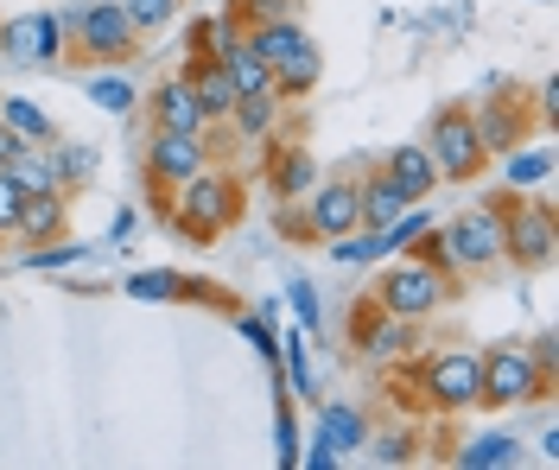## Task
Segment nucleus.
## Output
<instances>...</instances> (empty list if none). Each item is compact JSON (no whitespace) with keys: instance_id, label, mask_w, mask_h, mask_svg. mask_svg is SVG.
<instances>
[{"instance_id":"2eb2a0df","label":"nucleus","mask_w":559,"mask_h":470,"mask_svg":"<svg viewBox=\"0 0 559 470\" xmlns=\"http://www.w3.org/2000/svg\"><path fill=\"white\" fill-rule=\"evenodd\" d=\"M382 172H388L394 184H401V197H407V204H419V197H426V191L439 184V166L426 159V146H394Z\"/></svg>"},{"instance_id":"f257e3e1","label":"nucleus","mask_w":559,"mask_h":470,"mask_svg":"<svg viewBox=\"0 0 559 470\" xmlns=\"http://www.w3.org/2000/svg\"><path fill=\"white\" fill-rule=\"evenodd\" d=\"M236 210H242V191H236V179H223V172H191L185 179V191H178V229L191 236V242H210L216 229H229L236 222Z\"/></svg>"},{"instance_id":"393cba45","label":"nucleus","mask_w":559,"mask_h":470,"mask_svg":"<svg viewBox=\"0 0 559 470\" xmlns=\"http://www.w3.org/2000/svg\"><path fill=\"white\" fill-rule=\"evenodd\" d=\"M83 89H90V103H96L103 115H128V109L140 103V96H134V83H128L121 71H96L90 83H83Z\"/></svg>"},{"instance_id":"a878e982","label":"nucleus","mask_w":559,"mask_h":470,"mask_svg":"<svg viewBox=\"0 0 559 470\" xmlns=\"http://www.w3.org/2000/svg\"><path fill=\"white\" fill-rule=\"evenodd\" d=\"M0 121H7V128H13L26 146H45V141H51V121H45V115H38L26 96H7V103H0Z\"/></svg>"},{"instance_id":"37998d69","label":"nucleus","mask_w":559,"mask_h":470,"mask_svg":"<svg viewBox=\"0 0 559 470\" xmlns=\"http://www.w3.org/2000/svg\"><path fill=\"white\" fill-rule=\"evenodd\" d=\"M20 146H26V141H20V134H13V128H7V121H0V166H7V159H13V153H20Z\"/></svg>"},{"instance_id":"ddd939ff","label":"nucleus","mask_w":559,"mask_h":470,"mask_svg":"<svg viewBox=\"0 0 559 470\" xmlns=\"http://www.w3.org/2000/svg\"><path fill=\"white\" fill-rule=\"evenodd\" d=\"M356 344H362L369 357H401V350H414L419 337H414V318H394V312L376 305L369 318L356 312Z\"/></svg>"},{"instance_id":"c9c22d12","label":"nucleus","mask_w":559,"mask_h":470,"mask_svg":"<svg viewBox=\"0 0 559 470\" xmlns=\"http://www.w3.org/2000/svg\"><path fill=\"white\" fill-rule=\"evenodd\" d=\"M286 369H293V388L312 395V362H306V344L299 337H286Z\"/></svg>"},{"instance_id":"cd10ccee","label":"nucleus","mask_w":559,"mask_h":470,"mask_svg":"<svg viewBox=\"0 0 559 470\" xmlns=\"http://www.w3.org/2000/svg\"><path fill=\"white\" fill-rule=\"evenodd\" d=\"M7 172L26 184V191H58V179H51V153H38V146H20V153L7 159Z\"/></svg>"},{"instance_id":"20e7f679","label":"nucleus","mask_w":559,"mask_h":470,"mask_svg":"<svg viewBox=\"0 0 559 470\" xmlns=\"http://www.w3.org/2000/svg\"><path fill=\"white\" fill-rule=\"evenodd\" d=\"M426 159L439 166V179H471L484 166V141H477V121L464 109H439L432 115V134H426Z\"/></svg>"},{"instance_id":"e433bc0d","label":"nucleus","mask_w":559,"mask_h":470,"mask_svg":"<svg viewBox=\"0 0 559 470\" xmlns=\"http://www.w3.org/2000/svg\"><path fill=\"white\" fill-rule=\"evenodd\" d=\"M286 292H293V312H299V325H318V287H312V280H293Z\"/></svg>"},{"instance_id":"f704fd0d","label":"nucleus","mask_w":559,"mask_h":470,"mask_svg":"<svg viewBox=\"0 0 559 470\" xmlns=\"http://www.w3.org/2000/svg\"><path fill=\"white\" fill-rule=\"evenodd\" d=\"M274 451H280V465H299V426H293V413L274 420Z\"/></svg>"},{"instance_id":"412c9836","label":"nucleus","mask_w":559,"mask_h":470,"mask_svg":"<svg viewBox=\"0 0 559 470\" xmlns=\"http://www.w3.org/2000/svg\"><path fill=\"white\" fill-rule=\"evenodd\" d=\"M502 465H522V445L509 433H484L477 445L457 451V470H502Z\"/></svg>"},{"instance_id":"5701e85b","label":"nucleus","mask_w":559,"mask_h":470,"mask_svg":"<svg viewBox=\"0 0 559 470\" xmlns=\"http://www.w3.org/2000/svg\"><path fill=\"white\" fill-rule=\"evenodd\" d=\"M274 115H280V96H274V89H254V96H236V109H229V121L242 128L248 141H261V134L274 128Z\"/></svg>"},{"instance_id":"6ab92c4d","label":"nucleus","mask_w":559,"mask_h":470,"mask_svg":"<svg viewBox=\"0 0 559 470\" xmlns=\"http://www.w3.org/2000/svg\"><path fill=\"white\" fill-rule=\"evenodd\" d=\"M356 197H362V222L369 229H388V222L407 210V197H401V184L388 179V172H376L369 184H356Z\"/></svg>"},{"instance_id":"0eeeda50","label":"nucleus","mask_w":559,"mask_h":470,"mask_svg":"<svg viewBox=\"0 0 559 470\" xmlns=\"http://www.w3.org/2000/svg\"><path fill=\"white\" fill-rule=\"evenodd\" d=\"M76 45H83L96 64L128 58V51H134V20L121 13V0H96V7H83V13H76Z\"/></svg>"},{"instance_id":"c85d7f7f","label":"nucleus","mask_w":559,"mask_h":470,"mask_svg":"<svg viewBox=\"0 0 559 470\" xmlns=\"http://www.w3.org/2000/svg\"><path fill=\"white\" fill-rule=\"evenodd\" d=\"M274 184L286 191V197H306V191H312V153H299V146L280 153L274 159Z\"/></svg>"},{"instance_id":"72a5a7b5","label":"nucleus","mask_w":559,"mask_h":470,"mask_svg":"<svg viewBox=\"0 0 559 470\" xmlns=\"http://www.w3.org/2000/svg\"><path fill=\"white\" fill-rule=\"evenodd\" d=\"M20 204H26V184L13 179L7 166H0V236H13V222H20Z\"/></svg>"},{"instance_id":"ea45409f","label":"nucleus","mask_w":559,"mask_h":470,"mask_svg":"<svg viewBox=\"0 0 559 470\" xmlns=\"http://www.w3.org/2000/svg\"><path fill=\"white\" fill-rule=\"evenodd\" d=\"M70 261H83V242H70V249H38L33 267H70Z\"/></svg>"},{"instance_id":"4c0bfd02","label":"nucleus","mask_w":559,"mask_h":470,"mask_svg":"<svg viewBox=\"0 0 559 470\" xmlns=\"http://www.w3.org/2000/svg\"><path fill=\"white\" fill-rule=\"evenodd\" d=\"M376 458H382V465H407V458H414V445H407V433H382V445H376Z\"/></svg>"},{"instance_id":"1a4fd4ad","label":"nucleus","mask_w":559,"mask_h":470,"mask_svg":"<svg viewBox=\"0 0 559 470\" xmlns=\"http://www.w3.org/2000/svg\"><path fill=\"white\" fill-rule=\"evenodd\" d=\"M502 254H515L522 267H547L554 261V210L515 204V217H502Z\"/></svg>"},{"instance_id":"9d476101","label":"nucleus","mask_w":559,"mask_h":470,"mask_svg":"<svg viewBox=\"0 0 559 470\" xmlns=\"http://www.w3.org/2000/svg\"><path fill=\"white\" fill-rule=\"evenodd\" d=\"M146 172L159 184H185L191 172H204V134L153 128V141H146Z\"/></svg>"},{"instance_id":"b1692460","label":"nucleus","mask_w":559,"mask_h":470,"mask_svg":"<svg viewBox=\"0 0 559 470\" xmlns=\"http://www.w3.org/2000/svg\"><path fill=\"white\" fill-rule=\"evenodd\" d=\"M502 179H509V191L547 184V179H554V153H547V146H527V153H515V146H509V166H502Z\"/></svg>"},{"instance_id":"58836bf2","label":"nucleus","mask_w":559,"mask_h":470,"mask_svg":"<svg viewBox=\"0 0 559 470\" xmlns=\"http://www.w3.org/2000/svg\"><path fill=\"white\" fill-rule=\"evenodd\" d=\"M242 337L254 344V350H261V357H274V350H280L274 330H267V318H242Z\"/></svg>"},{"instance_id":"f03ea898","label":"nucleus","mask_w":559,"mask_h":470,"mask_svg":"<svg viewBox=\"0 0 559 470\" xmlns=\"http://www.w3.org/2000/svg\"><path fill=\"white\" fill-rule=\"evenodd\" d=\"M547 388V362L534 357L527 344H496L484 357V395L489 407H522V400H534Z\"/></svg>"},{"instance_id":"bb28decb","label":"nucleus","mask_w":559,"mask_h":470,"mask_svg":"<svg viewBox=\"0 0 559 470\" xmlns=\"http://www.w3.org/2000/svg\"><path fill=\"white\" fill-rule=\"evenodd\" d=\"M477 121V141H484V153H509L515 146V115H509V103H489L484 115H471Z\"/></svg>"},{"instance_id":"39448f33","label":"nucleus","mask_w":559,"mask_h":470,"mask_svg":"<svg viewBox=\"0 0 559 470\" xmlns=\"http://www.w3.org/2000/svg\"><path fill=\"white\" fill-rule=\"evenodd\" d=\"M502 217H509L502 204H477L471 217H457L452 229L439 236V242H445V261H452V267H471V274H477V267H496V261H502Z\"/></svg>"},{"instance_id":"c756f323","label":"nucleus","mask_w":559,"mask_h":470,"mask_svg":"<svg viewBox=\"0 0 559 470\" xmlns=\"http://www.w3.org/2000/svg\"><path fill=\"white\" fill-rule=\"evenodd\" d=\"M426 229H432V222H426V210H414V204H407V210H401V217L382 229V236H388V254L419 249V236H426Z\"/></svg>"},{"instance_id":"a211bd4d","label":"nucleus","mask_w":559,"mask_h":470,"mask_svg":"<svg viewBox=\"0 0 559 470\" xmlns=\"http://www.w3.org/2000/svg\"><path fill=\"white\" fill-rule=\"evenodd\" d=\"M318 71H324V58H318L312 38H306V45H293V51L274 64V96H312Z\"/></svg>"},{"instance_id":"9b49d317","label":"nucleus","mask_w":559,"mask_h":470,"mask_svg":"<svg viewBox=\"0 0 559 470\" xmlns=\"http://www.w3.org/2000/svg\"><path fill=\"white\" fill-rule=\"evenodd\" d=\"M306 197H312V204H306V229H312V236L337 242L349 229H362V197H356V184H318Z\"/></svg>"},{"instance_id":"f8f14e48","label":"nucleus","mask_w":559,"mask_h":470,"mask_svg":"<svg viewBox=\"0 0 559 470\" xmlns=\"http://www.w3.org/2000/svg\"><path fill=\"white\" fill-rule=\"evenodd\" d=\"M153 128H178V134H204L210 128L204 103H198V89H191V76H173V83L153 89Z\"/></svg>"},{"instance_id":"2f4dec72","label":"nucleus","mask_w":559,"mask_h":470,"mask_svg":"<svg viewBox=\"0 0 559 470\" xmlns=\"http://www.w3.org/2000/svg\"><path fill=\"white\" fill-rule=\"evenodd\" d=\"M121 13L134 20V33H159V26L178 13V0H121Z\"/></svg>"},{"instance_id":"4be33fe9","label":"nucleus","mask_w":559,"mask_h":470,"mask_svg":"<svg viewBox=\"0 0 559 470\" xmlns=\"http://www.w3.org/2000/svg\"><path fill=\"white\" fill-rule=\"evenodd\" d=\"M242 38L254 45V51H261V58H267V64H280V58H286L293 45H306V33H299V26H293L286 13H280V20H261V26H248Z\"/></svg>"},{"instance_id":"6e6552de","label":"nucleus","mask_w":559,"mask_h":470,"mask_svg":"<svg viewBox=\"0 0 559 470\" xmlns=\"http://www.w3.org/2000/svg\"><path fill=\"white\" fill-rule=\"evenodd\" d=\"M58 45H64V20H58V13H20V20L0 26L7 64H51Z\"/></svg>"},{"instance_id":"4468645a","label":"nucleus","mask_w":559,"mask_h":470,"mask_svg":"<svg viewBox=\"0 0 559 470\" xmlns=\"http://www.w3.org/2000/svg\"><path fill=\"white\" fill-rule=\"evenodd\" d=\"M191 89H198V103H204L210 121H229V109H236V76L223 71V58H204L198 51V64H191Z\"/></svg>"},{"instance_id":"423d86ee","label":"nucleus","mask_w":559,"mask_h":470,"mask_svg":"<svg viewBox=\"0 0 559 470\" xmlns=\"http://www.w3.org/2000/svg\"><path fill=\"white\" fill-rule=\"evenodd\" d=\"M419 388L432 395V407H471V400L484 395V357H471V350H439V357L426 362V375H419Z\"/></svg>"},{"instance_id":"aec40b11","label":"nucleus","mask_w":559,"mask_h":470,"mask_svg":"<svg viewBox=\"0 0 559 470\" xmlns=\"http://www.w3.org/2000/svg\"><path fill=\"white\" fill-rule=\"evenodd\" d=\"M318 438H324L337 458H349V451L369 438V426H362V413H349V407H324V413H318Z\"/></svg>"},{"instance_id":"dca6fc26","label":"nucleus","mask_w":559,"mask_h":470,"mask_svg":"<svg viewBox=\"0 0 559 470\" xmlns=\"http://www.w3.org/2000/svg\"><path fill=\"white\" fill-rule=\"evenodd\" d=\"M58 229H64V191H26L13 236H26V242H51Z\"/></svg>"},{"instance_id":"79ce46f5","label":"nucleus","mask_w":559,"mask_h":470,"mask_svg":"<svg viewBox=\"0 0 559 470\" xmlns=\"http://www.w3.org/2000/svg\"><path fill=\"white\" fill-rule=\"evenodd\" d=\"M242 13L261 26V20H280V13H286V0H242Z\"/></svg>"},{"instance_id":"a19ab883","label":"nucleus","mask_w":559,"mask_h":470,"mask_svg":"<svg viewBox=\"0 0 559 470\" xmlns=\"http://www.w3.org/2000/svg\"><path fill=\"white\" fill-rule=\"evenodd\" d=\"M299 465H306V470H331V465H337V451H331L324 438H312V451H299Z\"/></svg>"},{"instance_id":"7ed1b4c3","label":"nucleus","mask_w":559,"mask_h":470,"mask_svg":"<svg viewBox=\"0 0 559 470\" xmlns=\"http://www.w3.org/2000/svg\"><path fill=\"white\" fill-rule=\"evenodd\" d=\"M376 305L394 312V318H426V312H439L445 305V267H432V261H401V267H388L382 287H376Z\"/></svg>"},{"instance_id":"7c9ffc66","label":"nucleus","mask_w":559,"mask_h":470,"mask_svg":"<svg viewBox=\"0 0 559 470\" xmlns=\"http://www.w3.org/2000/svg\"><path fill=\"white\" fill-rule=\"evenodd\" d=\"M90 166H96L90 146H58V153H51V179H58V191L76 184V179H90Z\"/></svg>"},{"instance_id":"f3484780","label":"nucleus","mask_w":559,"mask_h":470,"mask_svg":"<svg viewBox=\"0 0 559 470\" xmlns=\"http://www.w3.org/2000/svg\"><path fill=\"white\" fill-rule=\"evenodd\" d=\"M216 58H223V71L236 76V89H242V96H254V89H274V64H267L248 38H223V51H216Z\"/></svg>"},{"instance_id":"473e14b6","label":"nucleus","mask_w":559,"mask_h":470,"mask_svg":"<svg viewBox=\"0 0 559 470\" xmlns=\"http://www.w3.org/2000/svg\"><path fill=\"white\" fill-rule=\"evenodd\" d=\"M128 292H134V299H146V305H159V299H178V292H185V280L159 267V274H134V280H128Z\"/></svg>"}]
</instances>
